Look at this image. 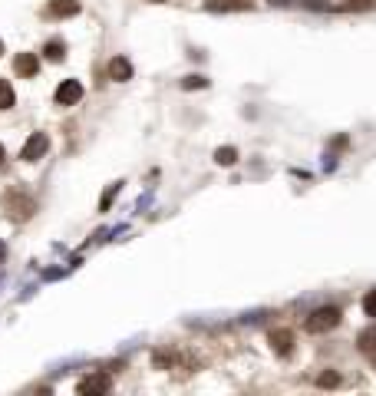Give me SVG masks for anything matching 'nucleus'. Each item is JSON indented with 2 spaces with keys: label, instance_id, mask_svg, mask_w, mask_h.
Masks as SVG:
<instances>
[{
  "label": "nucleus",
  "instance_id": "4468645a",
  "mask_svg": "<svg viewBox=\"0 0 376 396\" xmlns=\"http://www.w3.org/2000/svg\"><path fill=\"white\" fill-rule=\"evenodd\" d=\"M235 155H238L235 149H218L215 152V162H218V165H231V162H235Z\"/></svg>",
  "mask_w": 376,
  "mask_h": 396
},
{
  "label": "nucleus",
  "instance_id": "1a4fd4ad",
  "mask_svg": "<svg viewBox=\"0 0 376 396\" xmlns=\"http://www.w3.org/2000/svg\"><path fill=\"white\" fill-rule=\"evenodd\" d=\"M109 76H112L116 83H126V79H129V76H132V66H129V60H126V56H116V60L109 63Z\"/></svg>",
  "mask_w": 376,
  "mask_h": 396
},
{
  "label": "nucleus",
  "instance_id": "20e7f679",
  "mask_svg": "<svg viewBox=\"0 0 376 396\" xmlns=\"http://www.w3.org/2000/svg\"><path fill=\"white\" fill-rule=\"evenodd\" d=\"M109 380L106 373H93V376H86V380H79V393L83 396H96V393H106L109 390Z\"/></svg>",
  "mask_w": 376,
  "mask_h": 396
},
{
  "label": "nucleus",
  "instance_id": "423d86ee",
  "mask_svg": "<svg viewBox=\"0 0 376 396\" xmlns=\"http://www.w3.org/2000/svg\"><path fill=\"white\" fill-rule=\"evenodd\" d=\"M7 208H11V212H13V218H30V215H33V208H37V205H33L30 198H23L20 192H13L11 198H7Z\"/></svg>",
  "mask_w": 376,
  "mask_h": 396
},
{
  "label": "nucleus",
  "instance_id": "f8f14e48",
  "mask_svg": "<svg viewBox=\"0 0 376 396\" xmlns=\"http://www.w3.org/2000/svg\"><path fill=\"white\" fill-rule=\"evenodd\" d=\"M44 53H46V60H53V63H60V60L66 56V46H63L60 40H53V43H46V50H44Z\"/></svg>",
  "mask_w": 376,
  "mask_h": 396
},
{
  "label": "nucleus",
  "instance_id": "7ed1b4c3",
  "mask_svg": "<svg viewBox=\"0 0 376 396\" xmlns=\"http://www.w3.org/2000/svg\"><path fill=\"white\" fill-rule=\"evenodd\" d=\"M79 99H83V86L76 83V79L60 83V89H56V103H60V106H76Z\"/></svg>",
  "mask_w": 376,
  "mask_h": 396
},
{
  "label": "nucleus",
  "instance_id": "aec40b11",
  "mask_svg": "<svg viewBox=\"0 0 376 396\" xmlns=\"http://www.w3.org/2000/svg\"><path fill=\"white\" fill-rule=\"evenodd\" d=\"M0 53H4V43H0Z\"/></svg>",
  "mask_w": 376,
  "mask_h": 396
},
{
  "label": "nucleus",
  "instance_id": "9b49d317",
  "mask_svg": "<svg viewBox=\"0 0 376 396\" xmlns=\"http://www.w3.org/2000/svg\"><path fill=\"white\" fill-rule=\"evenodd\" d=\"M356 343H360V350H363L366 357H376V324L373 327H366V331L356 337Z\"/></svg>",
  "mask_w": 376,
  "mask_h": 396
},
{
  "label": "nucleus",
  "instance_id": "f257e3e1",
  "mask_svg": "<svg viewBox=\"0 0 376 396\" xmlns=\"http://www.w3.org/2000/svg\"><path fill=\"white\" fill-rule=\"evenodd\" d=\"M340 317H344V314L337 311V307H317V311L304 321V331L307 333H327L340 324Z\"/></svg>",
  "mask_w": 376,
  "mask_h": 396
},
{
  "label": "nucleus",
  "instance_id": "a211bd4d",
  "mask_svg": "<svg viewBox=\"0 0 376 396\" xmlns=\"http://www.w3.org/2000/svg\"><path fill=\"white\" fill-rule=\"evenodd\" d=\"M271 4H287V0H271Z\"/></svg>",
  "mask_w": 376,
  "mask_h": 396
},
{
  "label": "nucleus",
  "instance_id": "6ab92c4d",
  "mask_svg": "<svg viewBox=\"0 0 376 396\" xmlns=\"http://www.w3.org/2000/svg\"><path fill=\"white\" fill-rule=\"evenodd\" d=\"M0 162H4V146H0Z\"/></svg>",
  "mask_w": 376,
  "mask_h": 396
},
{
  "label": "nucleus",
  "instance_id": "6e6552de",
  "mask_svg": "<svg viewBox=\"0 0 376 396\" xmlns=\"http://www.w3.org/2000/svg\"><path fill=\"white\" fill-rule=\"evenodd\" d=\"M13 70L20 76H37V70H40V60L33 53H20L17 60H13Z\"/></svg>",
  "mask_w": 376,
  "mask_h": 396
},
{
  "label": "nucleus",
  "instance_id": "f03ea898",
  "mask_svg": "<svg viewBox=\"0 0 376 396\" xmlns=\"http://www.w3.org/2000/svg\"><path fill=\"white\" fill-rule=\"evenodd\" d=\"M46 149H50V139H46V132H33L30 139L23 142V149H20V159L23 162H37V159H44Z\"/></svg>",
  "mask_w": 376,
  "mask_h": 396
},
{
  "label": "nucleus",
  "instance_id": "ddd939ff",
  "mask_svg": "<svg viewBox=\"0 0 376 396\" xmlns=\"http://www.w3.org/2000/svg\"><path fill=\"white\" fill-rule=\"evenodd\" d=\"M13 106V89L7 79H0V109H11Z\"/></svg>",
  "mask_w": 376,
  "mask_h": 396
},
{
  "label": "nucleus",
  "instance_id": "9d476101",
  "mask_svg": "<svg viewBox=\"0 0 376 396\" xmlns=\"http://www.w3.org/2000/svg\"><path fill=\"white\" fill-rule=\"evenodd\" d=\"M208 11H251V0H208Z\"/></svg>",
  "mask_w": 376,
  "mask_h": 396
},
{
  "label": "nucleus",
  "instance_id": "dca6fc26",
  "mask_svg": "<svg viewBox=\"0 0 376 396\" xmlns=\"http://www.w3.org/2000/svg\"><path fill=\"white\" fill-rule=\"evenodd\" d=\"M333 383H337V376H333V373L330 376H320V386H333Z\"/></svg>",
  "mask_w": 376,
  "mask_h": 396
},
{
  "label": "nucleus",
  "instance_id": "39448f33",
  "mask_svg": "<svg viewBox=\"0 0 376 396\" xmlns=\"http://www.w3.org/2000/svg\"><path fill=\"white\" fill-rule=\"evenodd\" d=\"M271 347H274V354L290 357V350H294V333L290 331H271Z\"/></svg>",
  "mask_w": 376,
  "mask_h": 396
},
{
  "label": "nucleus",
  "instance_id": "f3484780",
  "mask_svg": "<svg viewBox=\"0 0 376 396\" xmlns=\"http://www.w3.org/2000/svg\"><path fill=\"white\" fill-rule=\"evenodd\" d=\"M4 257H7V245L0 241V264H4Z\"/></svg>",
  "mask_w": 376,
  "mask_h": 396
},
{
  "label": "nucleus",
  "instance_id": "0eeeda50",
  "mask_svg": "<svg viewBox=\"0 0 376 396\" xmlns=\"http://www.w3.org/2000/svg\"><path fill=\"white\" fill-rule=\"evenodd\" d=\"M76 13H79L76 0H50V7H46V17H76Z\"/></svg>",
  "mask_w": 376,
  "mask_h": 396
},
{
  "label": "nucleus",
  "instance_id": "2eb2a0df",
  "mask_svg": "<svg viewBox=\"0 0 376 396\" xmlns=\"http://www.w3.org/2000/svg\"><path fill=\"white\" fill-rule=\"evenodd\" d=\"M363 311H366V317H376V290H370L363 298Z\"/></svg>",
  "mask_w": 376,
  "mask_h": 396
}]
</instances>
